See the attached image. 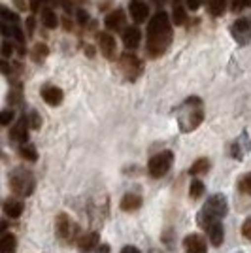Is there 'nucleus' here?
Wrapping results in <instances>:
<instances>
[{
	"label": "nucleus",
	"instance_id": "39",
	"mask_svg": "<svg viewBox=\"0 0 251 253\" xmlns=\"http://www.w3.org/2000/svg\"><path fill=\"white\" fill-rule=\"evenodd\" d=\"M34 25H36V19H34V17H29V19H27V31L31 32H34Z\"/></svg>",
	"mask_w": 251,
	"mask_h": 253
},
{
	"label": "nucleus",
	"instance_id": "44",
	"mask_svg": "<svg viewBox=\"0 0 251 253\" xmlns=\"http://www.w3.org/2000/svg\"><path fill=\"white\" fill-rule=\"evenodd\" d=\"M64 21V29H68V31H70V29H72V23H70V19H63Z\"/></svg>",
	"mask_w": 251,
	"mask_h": 253
},
{
	"label": "nucleus",
	"instance_id": "11",
	"mask_svg": "<svg viewBox=\"0 0 251 253\" xmlns=\"http://www.w3.org/2000/svg\"><path fill=\"white\" fill-rule=\"evenodd\" d=\"M98 45H100V51L106 59H115V51H117V43H115V38L108 32H102L98 34Z\"/></svg>",
	"mask_w": 251,
	"mask_h": 253
},
{
	"label": "nucleus",
	"instance_id": "22",
	"mask_svg": "<svg viewBox=\"0 0 251 253\" xmlns=\"http://www.w3.org/2000/svg\"><path fill=\"white\" fill-rule=\"evenodd\" d=\"M19 153H21L23 159H27V161H31V163H36L38 161V151L36 148L32 146V144H21V148H19Z\"/></svg>",
	"mask_w": 251,
	"mask_h": 253
},
{
	"label": "nucleus",
	"instance_id": "46",
	"mask_svg": "<svg viewBox=\"0 0 251 253\" xmlns=\"http://www.w3.org/2000/svg\"><path fill=\"white\" fill-rule=\"evenodd\" d=\"M174 6H181V0H174Z\"/></svg>",
	"mask_w": 251,
	"mask_h": 253
},
{
	"label": "nucleus",
	"instance_id": "35",
	"mask_svg": "<svg viewBox=\"0 0 251 253\" xmlns=\"http://www.w3.org/2000/svg\"><path fill=\"white\" fill-rule=\"evenodd\" d=\"M187 2V8L189 10H199L202 6V0H185Z\"/></svg>",
	"mask_w": 251,
	"mask_h": 253
},
{
	"label": "nucleus",
	"instance_id": "32",
	"mask_svg": "<svg viewBox=\"0 0 251 253\" xmlns=\"http://www.w3.org/2000/svg\"><path fill=\"white\" fill-rule=\"evenodd\" d=\"M240 189L246 191L248 195H251V174H248V176H244L240 179Z\"/></svg>",
	"mask_w": 251,
	"mask_h": 253
},
{
	"label": "nucleus",
	"instance_id": "34",
	"mask_svg": "<svg viewBox=\"0 0 251 253\" xmlns=\"http://www.w3.org/2000/svg\"><path fill=\"white\" fill-rule=\"evenodd\" d=\"M11 51H13V47H11L10 42H4V43H2V57H6V59H8V57L11 55Z\"/></svg>",
	"mask_w": 251,
	"mask_h": 253
},
{
	"label": "nucleus",
	"instance_id": "36",
	"mask_svg": "<svg viewBox=\"0 0 251 253\" xmlns=\"http://www.w3.org/2000/svg\"><path fill=\"white\" fill-rule=\"evenodd\" d=\"M89 253H110V246L108 244H102V246H96L93 252H89Z\"/></svg>",
	"mask_w": 251,
	"mask_h": 253
},
{
	"label": "nucleus",
	"instance_id": "4",
	"mask_svg": "<svg viewBox=\"0 0 251 253\" xmlns=\"http://www.w3.org/2000/svg\"><path fill=\"white\" fill-rule=\"evenodd\" d=\"M10 187L17 197H31L36 187V179L27 169H15L10 174Z\"/></svg>",
	"mask_w": 251,
	"mask_h": 253
},
{
	"label": "nucleus",
	"instance_id": "2",
	"mask_svg": "<svg viewBox=\"0 0 251 253\" xmlns=\"http://www.w3.org/2000/svg\"><path fill=\"white\" fill-rule=\"evenodd\" d=\"M227 211H229V206H227V199L223 197V195H213V197H209L206 204H204V208L200 210L199 213V223L206 229L209 223L213 221H221L225 215H227Z\"/></svg>",
	"mask_w": 251,
	"mask_h": 253
},
{
	"label": "nucleus",
	"instance_id": "47",
	"mask_svg": "<svg viewBox=\"0 0 251 253\" xmlns=\"http://www.w3.org/2000/svg\"><path fill=\"white\" fill-rule=\"evenodd\" d=\"M80 2H85V0H80Z\"/></svg>",
	"mask_w": 251,
	"mask_h": 253
},
{
	"label": "nucleus",
	"instance_id": "38",
	"mask_svg": "<svg viewBox=\"0 0 251 253\" xmlns=\"http://www.w3.org/2000/svg\"><path fill=\"white\" fill-rule=\"evenodd\" d=\"M78 19H80V25H85V23L89 21V19H87V13H85V11H82V10H78Z\"/></svg>",
	"mask_w": 251,
	"mask_h": 253
},
{
	"label": "nucleus",
	"instance_id": "20",
	"mask_svg": "<svg viewBox=\"0 0 251 253\" xmlns=\"http://www.w3.org/2000/svg\"><path fill=\"white\" fill-rule=\"evenodd\" d=\"M206 6H208V13L213 17H219L225 13L227 8V0H206Z\"/></svg>",
	"mask_w": 251,
	"mask_h": 253
},
{
	"label": "nucleus",
	"instance_id": "15",
	"mask_svg": "<svg viewBox=\"0 0 251 253\" xmlns=\"http://www.w3.org/2000/svg\"><path fill=\"white\" fill-rule=\"evenodd\" d=\"M104 25L106 29H110V31H121V27H125V11L114 10L112 13H108Z\"/></svg>",
	"mask_w": 251,
	"mask_h": 253
},
{
	"label": "nucleus",
	"instance_id": "41",
	"mask_svg": "<svg viewBox=\"0 0 251 253\" xmlns=\"http://www.w3.org/2000/svg\"><path fill=\"white\" fill-rule=\"evenodd\" d=\"M13 36H15V38H17V42H25V38H23V32L19 31V29H17V27H15V29H13Z\"/></svg>",
	"mask_w": 251,
	"mask_h": 253
},
{
	"label": "nucleus",
	"instance_id": "14",
	"mask_svg": "<svg viewBox=\"0 0 251 253\" xmlns=\"http://www.w3.org/2000/svg\"><path fill=\"white\" fill-rule=\"evenodd\" d=\"M10 138L15 144H27V140H29V123H27V119H19L15 123V126L10 130Z\"/></svg>",
	"mask_w": 251,
	"mask_h": 253
},
{
	"label": "nucleus",
	"instance_id": "43",
	"mask_svg": "<svg viewBox=\"0 0 251 253\" xmlns=\"http://www.w3.org/2000/svg\"><path fill=\"white\" fill-rule=\"evenodd\" d=\"M0 70H2L4 74H8V72H10V64H8V63H2V64H0Z\"/></svg>",
	"mask_w": 251,
	"mask_h": 253
},
{
	"label": "nucleus",
	"instance_id": "5",
	"mask_svg": "<svg viewBox=\"0 0 251 253\" xmlns=\"http://www.w3.org/2000/svg\"><path fill=\"white\" fill-rule=\"evenodd\" d=\"M172 163H174V153L172 151H161L157 155L149 159L147 163V174L151 178H163L168 170L172 169Z\"/></svg>",
	"mask_w": 251,
	"mask_h": 253
},
{
	"label": "nucleus",
	"instance_id": "28",
	"mask_svg": "<svg viewBox=\"0 0 251 253\" xmlns=\"http://www.w3.org/2000/svg\"><path fill=\"white\" fill-rule=\"evenodd\" d=\"M27 123H29V126L34 128V130H38V128L42 126V119H40V116H38L36 110H31V114L27 116Z\"/></svg>",
	"mask_w": 251,
	"mask_h": 253
},
{
	"label": "nucleus",
	"instance_id": "6",
	"mask_svg": "<svg viewBox=\"0 0 251 253\" xmlns=\"http://www.w3.org/2000/svg\"><path fill=\"white\" fill-rule=\"evenodd\" d=\"M119 68L128 82H136L138 78L144 72V63L140 61V57H136L134 53H125L119 59Z\"/></svg>",
	"mask_w": 251,
	"mask_h": 253
},
{
	"label": "nucleus",
	"instance_id": "16",
	"mask_svg": "<svg viewBox=\"0 0 251 253\" xmlns=\"http://www.w3.org/2000/svg\"><path fill=\"white\" fill-rule=\"evenodd\" d=\"M98 240H100L98 232H87V234H84V236L78 240V248H80L82 253H89L98 246Z\"/></svg>",
	"mask_w": 251,
	"mask_h": 253
},
{
	"label": "nucleus",
	"instance_id": "1",
	"mask_svg": "<svg viewBox=\"0 0 251 253\" xmlns=\"http://www.w3.org/2000/svg\"><path fill=\"white\" fill-rule=\"evenodd\" d=\"M172 40H174V32H172L170 17L165 11H159L147 25V55L151 59L163 57L170 47Z\"/></svg>",
	"mask_w": 251,
	"mask_h": 253
},
{
	"label": "nucleus",
	"instance_id": "24",
	"mask_svg": "<svg viewBox=\"0 0 251 253\" xmlns=\"http://www.w3.org/2000/svg\"><path fill=\"white\" fill-rule=\"evenodd\" d=\"M42 25L45 27V29H57L59 19H57V15L53 13V10H43L42 11Z\"/></svg>",
	"mask_w": 251,
	"mask_h": 253
},
{
	"label": "nucleus",
	"instance_id": "19",
	"mask_svg": "<svg viewBox=\"0 0 251 253\" xmlns=\"http://www.w3.org/2000/svg\"><path fill=\"white\" fill-rule=\"evenodd\" d=\"M142 206V197L134 195V193H126L121 199V210L123 211H136Z\"/></svg>",
	"mask_w": 251,
	"mask_h": 253
},
{
	"label": "nucleus",
	"instance_id": "30",
	"mask_svg": "<svg viewBox=\"0 0 251 253\" xmlns=\"http://www.w3.org/2000/svg\"><path fill=\"white\" fill-rule=\"evenodd\" d=\"M0 13H2V17H4V21H11L17 25V21H19V17H17V13H11L10 10H6V8H2L0 10Z\"/></svg>",
	"mask_w": 251,
	"mask_h": 253
},
{
	"label": "nucleus",
	"instance_id": "40",
	"mask_svg": "<svg viewBox=\"0 0 251 253\" xmlns=\"http://www.w3.org/2000/svg\"><path fill=\"white\" fill-rule=\"evenodd\" d=\"M121 253H142V252H140L138 248H134V246H125V248H123V252H121Z\"/></svg>",
	"mask_w": 251,
	"mask_h": 253
},
{
	"label": "nucleus",
	"instance_id": "26",
	"mask_svg": "<svg viewBox=\"0 0 251 253\" xmlns=\"http://www.w3.org/2000/svg\"><path fill=\"white\" fill-rule=\"evenodd\" d=\"M189 195H191V199H200L204 195V183L200 179H195L189 187Z\"/></svg>",
	"mask_w": 251,
	"mask_h": 253
},
{
	"label": "nucleus",
	"instance_id": "37",
	"mask_svg": "<svg viewBox=\"0 0 251 253\" xmlns=\"http://www.w3.org/2000/svg\"><path fill=\"white\" fill-rule=\"evenodd\" d=\"M29 4H31L32 11H38L40 10V6H42V0H29Z\"/></svg>",
	"mask_w": 251,
	"mask_h": 253
},
{
	"label": "nucleus",
	"instance_id": "9",
	"mask_svg": "<svg viewBox=\"0 0 251 253\" xmlns=\"http://www.w3.org/2000/svg\"><path fill=\"white\" fill-rule=\"evenodd\" d=\"M128 11H130L132 21H136V25L138 23H146L147 17H149V6L146 4V0H130Z\"/></svg>",
	"mask_w": 251,
	"mask_h": 253
},
{
	"label": "nucleus",
	"instance_id": "18",
	"mask_svg": "<svg viewBox=\"0 0 251 253\" xmlns=\"http://www.w3.org/2000/svg\"><path fill=\"white\" fill-rule=\"evenodd\" d=\"M23 210H25V206H23V202L19 199L11 197V199H6V202H4V213L11 219H17L23 213Z\"/></svg>",
	"mask_w": 251,
	"mask_h": 253
},
{
	"label": "nucleus",
	"instance_id": "33",
	"mask_svg": "<svg viewBox=\"0 0 251 253\" xmlns=\"http://www.w3.org/2000/svg\"><path fill=\"white\" fill-rule=\"evenodd\" d=\"M242 234H244L248 240H251V219H246V221H244V225H242Z\"/></svg>",
	"mask_w": 251,
	"mask_h": 253
},
{
	"label": "nucleus",
	"instance_id": "29",
	"mask_svg": "<svg viewBox=\"0 0 251 253\" xmlns=\"http://www.w3.org/2000/svg\"><path fill=\"white\" fill-rule=\"evenodd\" d=\"M13 117H15V112H11V110H4L2 112V116H0V123L4 126H8L13 121Z\"/></svg>",
	"mask_w": 251,
	"mask_h": 253
},
{
	"label": "nucleus",
	"instance_id": "45",
	"mask_svg": "<svg viewBox=\"0 0 251 253\" xmlns=\"http://www.w3.org/2000/svg\"><path fill=\"white\" fill-rule=\"evenodd\" d=\"M151 4H155V6H163V4H165V0H151Z\"/></svg>",
	"mask_w": 251,
	"mask_h": 253
},
{
	"label": "nucleus",
	"instance_id": "8",
	"mask_svg": "<svg viewBox=\"0 0 251 253\" xmlns=\"http://www.w3.org/2000/svg\"><path fill=\"white\" fill-rule=\"evenodd\" d=\"M232 36H234V40L242 45H246V43L251 40V19L250 17H242V19H236L234 25H232Z\"/></svg>",
	"mask_w": 251,
	"mask_h": 253
},
{
	"label": "nucleus",
	"instance_id": "12",
	"mask_svg": "<svg viewBox=\"0 0 251 253\" xmlns=\"http://www.w3.org/2000/svg\"><path fill=\"white\" fill-rule=\"evenodd\" d=\"M185 246V253H206L208 252V246L204 242V238L199 234H189L187 238L183 240Z\"/></svg>",
	"mask_w": 251,
	"mask_h": 253
},
{
	"label": "nucleus",
	"instance_id": "31",
	"mask_svg": "<svg viewBox=\"0 0 251 253\" xmlns=\"http://www.w3.org/2000/svg\"><path fill=\"white\" fill-rule=\"evenodd\" d=\"M251 6V0H232V10L234 11H240L244 8H250Z\"/></svg>",
	"mask_w": 251,
	"mask_h": 253
},
{
	"label": "nucleus",
	"instance_id": "3",
	"mask_svg": "<svg viewBox=\"0 0 251 253\" xmlns=\"http://www.w3.org/2000/svg\"><path fill=\"white\" fill-rule=\"evenodd\" d=\"M202 119H204L202 102H200L197 96H191L187 102L183 104V114L179 116V130L191 132L197 126H200Z\"/></svg>",
	"mask_w": 251,
	"mask_h": 253
},
{
	"label": "nucleus",
	"instance_id": "7",
	"mask_svg": "<svg viewBox=\"0 0 251 253\" xmlns=\"http://www.w3.org/2000/svg\"><path fill=\"white\" fill-rule=\"evenodd\" d=\"M55 231H57V236H59L61 240L72 242L74 236H76L74 231H78V227L70 221V217H68L66 213H59L57 219H55Z\"/></svg>",
	"mask_w": 251,
	"mask_h": 253
},
{
	"label": "nucleus",
	"instance_id": "21",
	"mask_svg": "<svg viewBox=\"0 0 251 253\" xmlns=\"http://www.w3.org/2000/svg\"><path fill=\"white\" fill-rule=\"evenodd\" d=\"M15 236L10 234V232H4L2 240H0V253H15Z\"/></svg>",
	"mask_w": 251,
	"mask_h": 253
},
{
	"label": "nucleus",
	"instance_id": "13",
	"mask_svg": "<svg viewBox=\"0 0 251 253\" xmlns=\"http://www.w3.org/2000/svg\"><path fill=\"white\" fill-rule=\"evenodd\" d=\"M206 232H208V240L211 242L213 248H219L223 240H225V229H223L221 221L209 223L208 227H206Z\"/></svg>",
	"mask_w": 251,
	"mask_h": 253
},
{
	"label": "nucleus",
	"instance_id": "25",
	"mask_svg": "<svg viewBox=\"0 0 251 253\" xmlns=\"http://www.w3.org/2000/svg\"><path fill=\"white\" fill-rule=\"evenodd\" d=\"M47 53H49V49H47L45 43H36V45L32 47V59H34L36 63H42L43 59L47 57Z\"/></svg>",
	"mask_w": 251,
	"mask_h": 253
},
{
	"label": "nucleus",
	"instance_id": "17",
	"mask_svg": "<svg viewBox=\"0 0 251 253\" xmlns=\"http://www.w3.org/2000/svg\"><path fill=\"white\" fill-rule=\"evenodd\" d=\"M140 40H142V32L138 31L136 27H126L125 32H123V43L128 49H136L140 45Z\"/></svg>",
	"mask_w": 251,
	"mask_h": 253
},
{
	"label": "nucleus",
	"instance_id": "10",
	"mask_svg": "<svg viewBox=\"0 0 251 253\" xmlns=\"http://www.w3.org/2000/svg\"><path fill=\"white\" fill-rule=\"evenodd\" d=\"M40 95H42V100L45 104L49 106H59L63 102V91L59 89V87H55V85H43L42 91H40Z\"/></svg>",
	"mask_w": 251,
	"mask_h": 253
},
{
	"label": "nucleus",
	"instance_id": "42",
	"mask_svg": "<svg viewBox=\"0 0 251 253\" xmlns=\"http://www.w3.org/2000/svg\"><path fill=\"white\" fill-rule=\"evenodd\" d=\"M13 4H15V6H17V8H19L21 11L27 8V6H25V0H13Z\"/></svg>",
	"mask_w": 251,
	"mask_h": 253
},
{
	"label": "nucleus",
	"instance_id": "27",
	"mask_svg": "<svg viewBox=\"0 0 251 253\" xmlns=\"http://www.w3.org/2000/svg\"><path fill=\"white\" fill-rule=\"evenodd\" d=\"M172 17H174V23H176V25H185V23H187V13H185V10H183L181 6H174Z\"/></svg>",
	"mask_w": 251,
	"mask_h": 253
},
{
	"label": "nucleus",
	"instance_id": "23",
	"mask_svg": "<svg viewBox=\"0 0 251 253\" xmlns=\"http://www.w3.org/2000/svg\"><path fill=\"white\" fill-rule=\"evenodd\" d=\"M208 170H209V161L206 157H200L193 163V167H191V170H189V174L197 176V174H204V172H208Z\"/></svg>",
	"mask_w": 251,
	"mask_h": 253
}]
</instances>
